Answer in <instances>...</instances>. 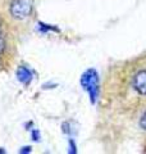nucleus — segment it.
I'll use <instances>...</instances> for the list:
<instances>
[{
    "instance_id": "obj_1",
    "label": "nucleus",
    "mask_w": 146,
    "mask_h": 154,
    "mask_svg": "<svg viewBox=\"0 0 146 154\" xmlns=\"http://www.w3.org/2000/svg\"><path fill=\"white\" fill-rule=\"evenodd\" d=\"M81 84L85 88V90L89 93L91 102L94 103L96 99V95L99 93V80H97V73L95 69H89L85 72V75L81 79Z\"/></svg>"
},
{
    "instance_id": "obj_2",
    "label": "nucleus",
    "mask_w": 146,
    "mask_h": 154,
    "mask_svg": "<svg viewBox=\"0 0 146 154\" xmlns=\"http://www.w3.org/2000/svg\"><path fill=\"white\" fill-rule=\"evenodd\" d=\"M32 7V0H13L11 4V14L16 19H24L31 14Z\"/></svg>"
},
{
    "instance_id": "obj_3",
    "label": "nucleus",
    "mask_w": 146,
    "mask_h": 154,
    "mask_svg": "<svg viewBox=\"0 0 146 154\" xmlns=\"http://www.w3.org/2000/svg\"><path fill=\"white\" fill-rule=\"evenodd\" d=\"M133 88L138 94L146 95V69L140 71L138 73H136L133 79Z\"/></svg>"
},
{
    "instance_id": "obj_4",
    "label": "nucleus",
    "mask_w": 146,
    "mask_h": 154,
    "mask_svg": "<svg viewBox=\"0 0 146 154\" xmlns=\"http://www.w3.org/2000/svg\"><path fill=\"white\" fill-rule=\"evenodd\" d=\"M17 79L21 81L22 84L28 85L32 80V73H31L30 69L26 68V67H19L17 69Z\"/></svg>"
},
{
    "instance_id": "obj_5",
    "label": "nucleus",
    "mask_w": 146,
    "mask_h": 154,
    "mask_svg": "<svg viewBox=\"0 0 146 154\" xmlns=\"http://www.w3.org/2000/svg\"><path fill=\"white\" fill-rule=\"evenodd\" d=\"M140 126L142 127L144 130H146V112L144 113V116L141 117V119H140Z\"/></svg>"
},
{
    "instance_id": "obj_6",
    "label": "nucleus",
    "mask_w": 146,
    "mask_h": 154,
    "mask_svg": "<svg viewBox=\"0 0 146 154\" xmlns=\"http://www.w3.org/2000/svg\"><path fill=\"white\" fill-rule=\"evenodd\" d=\"M4 49H5V41H4L3 36H0V54L4 51Z\"/></svg>"
},
{
    "instance_id": "obj_7",
    "label": "nucleus",
    "mask_w": 146,
    "mask_h": 154,
    "mask_svg": "<svg viewBox=\"0 0 146 154\" xmlns=\"http://www.w3.org/2000/svg\"><path fill=\"white\" fill-rule=\"evenodd\" d=\"M69 144H71V149H72L71 152H72V153H75V152H76V145H75V143H73V141L71 140V141H69Z\"/></svg>"
},
{
    "instance_id": "obj_8",
    "label": "nucleus",
    "mask_w": 146,
    "mask_h": 154,
    "mask_svg": "<svg viewBox=\"0 0 146 154\" xmlns=\"http://www.w3.org/2000/svg\"><path fill=\"white\" fill-rule=\"evenodd\" d=\"M26 152H27V153H30V152H31V148H30V146H27V148H23V150H21V153H26Z\"/></svg>"
},
{
    "instance_id": "obj_9",
    "label": "nucleus",
    "mask_w": 146,
    "mask_h": 154,
    "mask_svg": "<svg viewBox=\"0 0 146 154\" xmlns=\"http://www.w3.org/2000/svg\"><path fill=\"white\" fill-rule=\"evenodd\" d=\"M32 137H33V140H38V135H37V132L36 131H33V134H32Z\"/></svg>"
},
{
    "instance_id": "obj_10",
    "label": "nucleus",
    "mask_w": 146,
    "mask_h": 154,
    "mask_svg": "<svg viewBox=\"0 0 146 154\" xmlns=\"http://www.w3.org/2000/svg\"><path fill=\"white\" fill-rule=\"evenodd\" d=\"M0 36H2V25H0Z\"/></svg>"
}]
</instances>
